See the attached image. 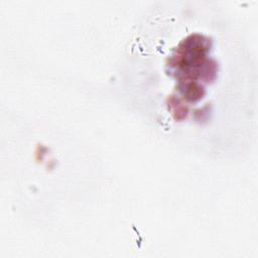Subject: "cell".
Returning <instances> with one entry per match:
<instances>
[{
  "label": "cell",
  "instance_id": "obj_1",
  "mask_svg": "<svg viewBox=\"0 0 258 258\" xmlns=\"http://www.w3.org/2000/svg\"><path fill=\"white\" fill-rule=\"evenodd\" d=\"M170 23L145 24L137 36L141 64L152 77L156 107L165 123L205 127L214 121L225 88L224 56L216 33L170 16Z\"/></svg>",
  "mask_w": 258,
  "mask_h": 258
}]
</instances>
